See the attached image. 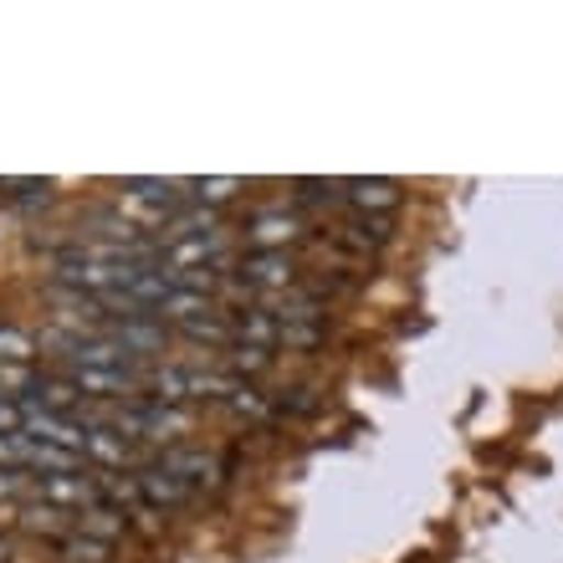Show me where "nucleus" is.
Listing matches in <instances>:
<instances>
[{"instance_id":"nucleus-1","label":"nucleus","mask_w":563,"mask_h":563,"mask_svg":"<svg viewBox=\"0 0 563 563\" xmlns=\"http://www.w3.org/2000/svg\"><path fill=\"white\" fill-rule=\"evenodd\" d=\"M108 426L123 430L129 441H154V445H179V435L195 430L190 405H164V400H129L119 410H108Z\"/></svg>"},{"instance_id":"nucleus-2","label":"nucleus","mask_w":563,"mask_h":563,"mask_svg":"<svg viewBox=\"0 0 563 563\" xmlns=\"http://www.w3.org/2000/svg\"><path fill=\"white\" fill-rule=\"evenodd\" d=\"M31 492L42 497V503L62 507V512H73V518H82L88 507L103 503V492H98V472H57V476H31Z\"/></svg>"},{"instance_id":"nucleus-3","label":"nucleus","mask_w":563,"mask_h":563,"mask_svg":"<svg viewBox=\"0 0 563 563\" xmlns=\"http://www.w3.org/2000/svg\"><path fill=\"white\" fill-rule=\"evenodd\" d=\"M82 461H92V472H123V466H134V441L123 430H113L108 420H88Z\"/></svg>"},{"instance_id":"nucleus-4","label":"nucleus","mask_w":563,"mask_h":563,"mask_svg":"<svg viewBox=\"0 0 563 563\" xmlns=\"http://www.w3.org/2000/svg\"><path fill=\"white\" fill-rule=\"evenodd\" d=\"M21 405H26L21 435H31V441H46V445H62V451H77V456H82V430H88V420L57 416V410H36L31 400H21Z\"/></svg>"},{"instance_id":"nucleus-5","label":"nucleus","mask_w":563,"mask_h":563,"mask_svg":"<svg viewBox=\"0 0 563 563\" xmlns=\"http://www.w3.org/2000/svg\"><path fill=\"white\" fill-rule=\"evenodd\" d=\"M236 277H241L246 292H292L297 267H292V256L287 252H252L236 267Z\"/></svg>"},{"instance_id":"nucleus-6","label":"nucleus","mask_w":563,"mask_h":563,"mask_svg":"<svg viewBox=\"0 0 563 563\" xmlns=\"http://www.w3.org/2000/svg\"><path fill=\"white\" fill-rule=\"evenodd\" d=\"M103 333H113V339L134 354V364H144V358H154L169 343V328L154 318V312H139V318H108Z\"/></svg>"},{"instance_id":"nucleus-7","label":"nucleus","mask_w":563,"mask_h":563,"mask_svg":"<svg viewBox=\"0 0 563 563\" xmlns=\"http://www.w3.org/2000/svg\"><path fill=\"white\" fill-rule=\"evenodd\" d=\"M134 487H139V503L144 507H159V512H175V507H185L195 497V487L190 482H179L169 466H139L134 472Z\"/></svg>"},{"instance_id":"nucleus-8","label":"nucleus","mask_w":563,"mask_h":563,"mask_svg":"<svg viewBox=\"0 0 563 563\" xmlns=\"http://www.w3.org/2000/svg\"><path fill=\"white\" fill-rule=\"evenodd\" d=\"M15 528L31 538H57L62 543L67 533H77V518L62 512V507H52V503H42V497H31V503L15 507Z\"/></svg>"},{"instance_id":"nucleus-9","label":"nucleus","mask_w":563,"mask_h":563,"mask_svg":"<svg viewBox=\"0 0 563 563\" xmlns=\"http://www.w3.org/2000/svg\"><path fill=\"white\" fill-rule=\"evenodd\" d=\"M297 236H302V221H297L292 210H267V216H256V221L246 225L252 252H287Z\"/></svg>"},{"instance_id":"nucleus-10","label":"nucleus","mask_w":563,"mask_h":563,"mask_svg":"<svg viewBox=\"0 0 563 563\" xmlns=\"http://www.w3.org/2000/svg\"><path fill=\"white\" fill-rule=\"evenodd\" d=\"M159 466L179 476V482H190V487H216L221 482V461L210 456V451H195V445H169L159 456Z\"/></svg>"},{"instance_id":"nucleus-11","label":"nucleus","mask_w":563,"mask_h":563,"mask_svg":"<svg viewBox=\"0 0 563 563\" xmlns=\"http://www.w3.org/2000/svg\"><path fill=\"white\" fill-rule=\"evenodd\" d=\"M339 195L358 210V216H374V210L400 206V185H395V179H343Z\"/></svg>"},{"instance_id":"nucleus-12","label":"nucleus","mask_w":563,"mask_h":563,"mask_svg":"<svg viewBox=\"0 0 563 563\" xmlns=\"http://www.w3.org/2000/svg\"><path fill=\"white\" fill-rule=\"evenodd\" d=\"M206 312H221V308H216V297L190 292V287H169V292L159 297L154 318H159L164 328H179V323H195V318H206Z\"/></svg>"},{"instance_id":"nucleus-13","label":"nucleus","mask_w":563,"mask_h":563,"mask_svg":"<svg viewBox=\"0 0 563 563\" xmlns=\"http://www.w3.org/2000/svg\"><path fill=\"white\" fill-rule=\"evenodd\" d=\"M231 339L241 343H256V349H282V323L272 308H246V312H231Z\"/></svg>"},{"instance_id":"nucleus-14","label":"nucleus","mask_w":563,"mask_h":563,"mask_svg":"<svg viewBox=\"0 0 563 563\" xmlns=\"http://www.w3.org/2000/svg\"><path fill=\"white\" fill-rule=\"evenodd\" d=\"M185 343H206V349H231V318L225 312H206V318H195V323H179L175 328Z\"/></svg>"},{"instance_id":"nucleus-15","label":"nucleus","mask_w":563,"mask_h":563,"mask_svg":"<svg viewBox=\"0 0 563 563\" xmlns=\"http://www.w3.org/2000/svg\"><path fill=\"white\" fill-rule=\"evenodd\" d=\"M123 528H129V512H123V507H103V503L88 507V512L77 518V533H82V538H98V543H113Z\"/></svg>"},{"instance_id":"nucleus-16","label":"nucleus","mask_w":563,"mask_h":563,"mask_svg":"<svg viewBox=\"0 0 563 563\" xmlns=\"http://www.w3.org/2000/svg\"><path fill=\"white\" fill-rule=\"evenodd\" d=\"M272 369V349H256V343H241V339H231V349H225V374L231 379H252V374H267Z\"/></svg>"},{"instance_id":"nucleus-17","label":"nucleus","mask_w":563,"mask_h":563,"mask_svg":"<svg viewBox=\"0 0 563 563\" xmlns=\"http://www.w3.org/2000/svg\"><path fill=\"white\" fill-rule=\"evenodd\" d=\"M241 190H246V179H236V175L190 179V200H195V206H206V210H216V206H231V200H236Z\"/></svg>"},{"instance_id":"nucleus-18","label":"nucleus","mask_w":563,"mask_h":563,"mask_svg":"<svg viewBox=\"0 0 563 563\" xmlns=\"http://www.w3.org/2000/svg\"><path fill=\"white\" fill-rule=\"evenodd\" d=\"M31 358H36V339L26 328L0 323V364H31Z\"/></svg>"},{"instance_id":"nucleus-19","label":"nucleus","mask_w":563,"mask_h":563,"mask_svg":"<svg viewBox=\"0 0 563 563\" xmlns=\"http://www.w3.org/2000/svg\"><path fill=\"white\" fill-rule=\"evenodd\" d=\"M36 379H42V374L31 369V364H0V400H21V395L31 400Z\"/></svg>"},{"instance_id":"nucleus-20","label":"nucleus","mask_w":563,"mask_h":563,"mask_svg":"<svg viewBox=\"0 0 563 563\" xmlns=\"http://www.w3.org/2000/svg\"><path fill=\"white\" fill-rule=\"evenodd\" d=\"M62 563H103L108 559V543H98V538H82V533H67L57 543Z\"/></svg>"},{"instance_id":"nucleus-21","label":"nucleus","mask_w":563,"mask_h":563,"mask_svg":"<svg viewBox=\"0 0 563 563\" xmlns=\"http://www.w3.org/2000/svg\"><path fill=\"white\" fill-rule=\"evenodd\" d=\"M282 323V343L287 349H312L323 339V318H277Z\"/></svg>"},{"instance_id":"nucleus-22","label":"nucleus","mask_w":563,"mask_h":563,"mask_svg":"<svg viewBox=\"0 0 563 563\" xmlns=\"http://www.w3.org/2000/svg\"><path fill=\"white\" fill-rule=\"evenodd\" d=\"M225 410L231 416H241V420H267L272 416V400L262 395V389H252V385H241L231 400H225Z\"/></svg>"},{"instance_id":"nucleus-23","label":"nucleus","mask_w":563,"mask_h":563,"mask_svg":"<svg viewBox=\"0 0 563 563\" xmlns=\"http://www.w3.org/2000/svg\"><path fill=\"white\" fill-rule=\"evenodd\" d=\"M26 451L31 441L15 430V435H0V472H26Z\"/></svg>"},{"instance_id":"nucleus-24","label":"nucleus","mask_w":563,"mask_h":563,"mask_svg":"<svg viewBox=\"0 0 563 563\" xmlns=\"http://www.w3.org/2000/svg\"><path fill=\"white\" fill-rule=\"evenodd\" d=\"M31 492V476L26 472H0V503H21Z\"/></svg>"},{"instance_id":"nucleus-25","label":"nucleus","mask_w":563,"mask_h":563,"mask_svg":"<svg viewBox=\"0 0 563 563\" xmlns=\"http://www.w3.org/2000/svg\"><path fill=\"white\" fill-rule=\"evenodd\" d=\"M354 231H358V241H374V246L389 241V225L379 221V216H354Z\"/></svg>"},{"instance_id":"nucleus-26","label":"nucleus","mask_w":563,"mask_h":563,"mask_svg":"<svg viewBox=\"0 0 563 563\" xmlns=\"http://www.w3.org/2000/svg\"><path fill=\"white\" fill-rule=\"evenodd\" d=\"M21 420H26V405H21V400H0V435H15V430H21Z\"/></svg>"},{"instance_id":"nucleus-27","label":"nucleus","mask_w":563,"mask_h":563,"mask_svg":"<svg viewBox=\"0 0 563 563\" xmlns=\"http://www.w3.org/2000/svg\"><path fill=\"white\" fill-rule=\"evenodd\" d=\"M0 563H11V543L5 538H0Z\"/></svg>"}]
</instances>
